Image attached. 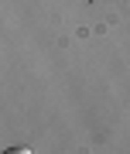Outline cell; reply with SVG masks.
I'll use <instances>...</instances> for the list:
<instances>
[{
    "instance_id": "1",
    "label": "cell",
    "mask_w": 130,
    "mask_h": 154,
    "mask_svg": "<svg viewBox=\"0 0 130 154\" xmlns=\"http://www.w3.org/2000/svg\"><path fill=\"white\" fill-rule=\"evenodd\" d=\"M4 154H31V151H27V147H7Z\"/></svg>"
}]
</instances>
